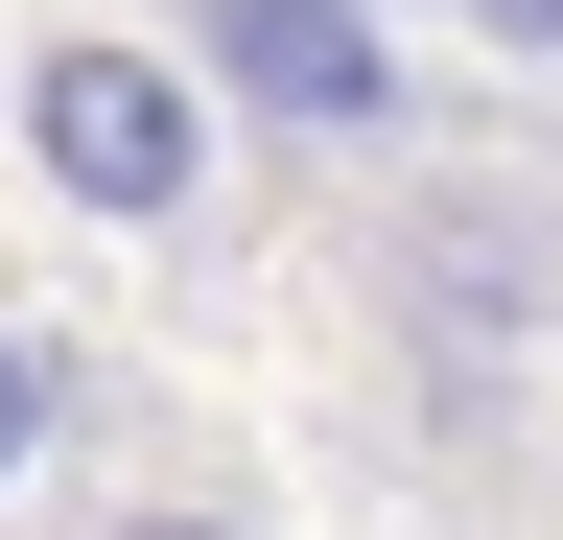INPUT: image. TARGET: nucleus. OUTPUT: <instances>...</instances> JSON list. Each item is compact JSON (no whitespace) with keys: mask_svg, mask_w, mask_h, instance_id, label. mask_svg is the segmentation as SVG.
<instances>
[{"mask_svg":"<svg viewBox=\"0 0 563 540\" xmlns=\"http://www.w3.org/2000/svg\"><path fill=\"white\" fill-rule=\"evenodd\" d=\"M470 24H493V47H517V71H563V0H470Z\"/></svg>","mask_w":563,"mask_h":540,"instance_id":"obj_5","label":"nucleus"},{"mask_svg":"<svg viewBox=\"0 0 563 540\" xmlns=\"http://www.w3.org/2000/svg\"><path fill=\"white\" fill-rule=\"evenodd\" d=\"M24 447H47V353L0 329V494H24Z\"/></svg>","mask_w":563,"mask_h":540,"instance_id":"obj_4","label":"nucleus"},{"mask_svg":"<svg viewBox=\"0 0 563 540\" xmlns=\"http://www.w3.org/2000/svg\"><path fill=\"white\" fill-rule=\"evenodd\" d=\"M188 71L235 95V142H306V165H376L422 118L399 0H188Z\"/></svg>","mask_w":563,"mask_h":540,"instance_id":"obj_2","label":"nucleus"},{"mask_svg":"<svg viewBox=\"0 0 563 540\" xmlns=\"http://www.w3.org/2000/svg\"><path fill=\"white\" fill-rule=\"evenodd\" d=\"M211 142H235V95H211L188 47H141V24H47L24 47V165L95 235H188L211 212Z\"/></svg>","mask_w":563,"mask_h":540,"instance_id":"obj_1","label":"nucleus"},{"mask_svg":"<svg viewBox=\"0 0 563 540\" xmlns=\"http://www.w3.org/2000/svg\"><path fill=\"white\" fill-rule=\"evenodd\" d=\"M95 540H235V517H95Z\"/></svg>","mask_w":563,"mask_h":540,"instance_id":"obj_6","label":"nucleus"},{"mask_svg":"<svg viewBox=\"0 0 563 540\" xmlns=\"http://www.w3.org/2000/svg\"><path fill=\"white\" fill-rule=\"evenodd\" d=\"M399 306H422V353H446V376L540 353V329H563V188H517V165H446V188L399 212Z\"/></svg>","mask_w":563,"mask_h":540,"instance_id":"obj_3","label":"nucleus"}]
</instances>
